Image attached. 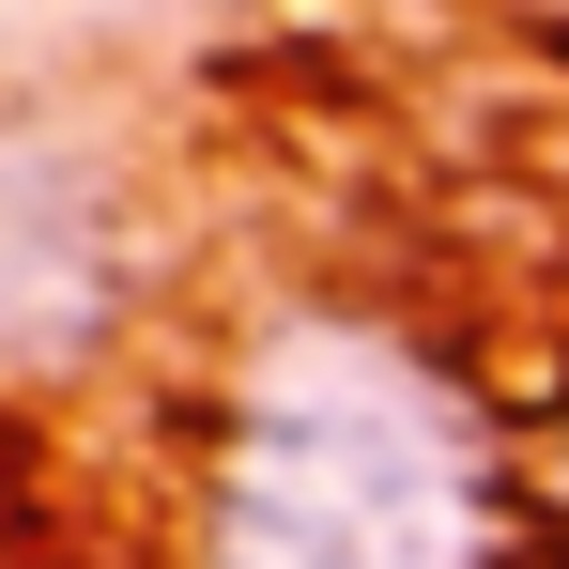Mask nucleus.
<instances>
[{"mask_svg":"<svg viewBox=\"0 0 569 569\" xmlns=\"http://www.w3.org/2000/svg\"><path fill=\"white\" fill-rule=\"evenodd\" d=\"M523 431L492 385L385 323V308H278L247 323L186 431L170 569H523Z\"/></svg>","mask_w":569,"mask_h":569,"instance_id":"1","label":"nucleus"},{"mask_svg":"<svg viewBox=\"0 0 569 569\" xmlns=\"http://www.w3.org/2000/svg\"><path fill=\"white\" fill-rule=\"evenodd\" d=\"M523 508H539V555L569 569V400L539 416V431H523Z\"/></svg>","mask_w":569,"mask_h":569,"instance_id":"2","label":"nucleus"}]
</instances>
